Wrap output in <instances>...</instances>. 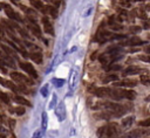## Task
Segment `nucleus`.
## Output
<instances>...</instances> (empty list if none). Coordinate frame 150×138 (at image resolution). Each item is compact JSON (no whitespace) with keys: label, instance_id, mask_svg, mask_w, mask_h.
<instances>
[{"label":"nucleus","instance_id":"22","mask_svg":"<svg viewBox=\"0 0 150 138\" xmlns=\"http://www.w3.org/2000/svg\"><path fill=\"white\" fill-rule=\"evenodd\" d=\"M30 4H32L35 8H38L39 11H41V12L45 13V5L42 4V1H39V0H32Z\"/></svg>","mask_w":150,"mask_h":138},{"label":"nucleus","instance_id":"24","mask_svg":"<svg viewBox=\"0 0 150 138\" xmlns=\"http://www.w3.org/2000/svg\"><path fill=\"white\" fill-rule=\"evenodd\" d=\"M5 85H6V87H8V88H9L12 91H14V92H19L18 87H16L15 84H13L12 82H6V81H5Z\"/></svg>","mask_w":150,"mask_h":138},{"label":"nucleus","instance_id":"17","mask_svg":"<svg viewBox=\"0 0 150 138\" xmlns=\"http://www.w3.org/2000/svg\"><path fill=\"white\" fill-rule=\"evenodd\" d=\"M0 47H1L2 50H4L7 55H9L12 58H16V60H19V55H18L12 48H9V47H7V46H5V44H0Z\"/></svg>","mask_w":150,"mask_h":138},{"label":"nucleus","instance_id":"39","mask_svg":"<svg viewBox=\"0 0 150 138\" xmlns=\"http://www.w3.org/2000/svg\"><path fill=\"white\" fill-rule=\"evenodd\" d=\"M5 33H6L5 29H4L2 26L0 25V39H4V37H5Z\"/></svg>","mask_w":150,"mask_h":138},{"label":"nucleus","instance_id":"8","mask_svg":"<svg viewBox=\"0 0 150 138\" xmlns=\"http://www.w3.org/2000/svg\"><path fill=\"white\" fill-rule=\"evenodd\" d=\"M0 6L4 7V9H5V12H6V14H7V16H8L9 19H13V20H16V21L22 22V19L12 9V7H11L9 5H7V4H0Z\"/></svg>","mask_w":150,"mask_h":138},{"label":"nucleus","instance_id":"26","mask_svg":"<svg viewBox=\"0 0 150 138\" xmlns=\"http://www.w3.org/2000/svg\"><path fill=\"white\" fill-rule=\"evenodd\" d=\"M141 30H142V27H139V26H130V27H129V32L132 33V34L139 33Z\"/></svg>","mask_w":150,"mask_h":138},{"label":"nucleus","instance_id":"25","mask_svg":"<svg viewBox=\"0 0 150 138\" xmlns=\"http://www.w3.org/2000/svg\"><path fill=\"white\" fill-rule=\"evenodd\" d=\"M138 60L145 62V63H150V55L148 54H142V55H138Z\"/></svg>","mask_w":150,"mask_h":138},{"label":"nucleus","instance_id":"19","mask_svg":"<svg viewBox=\"0 0 150 138\" xmlns=\"http://www.w3.org/2000/svg\"><path fill=\"white\" fill-rule=\"evenodd\" d=\"M139 80H141V83H142V84H144V85H150V73H148V71L145 70L143 74H141Z\"/></svg>","mask_w":150,"mask_h":138},{"label":"nucleus","instance_id":"11","mask_svg":"<svg viewBox=\"0 0 150 138\" xmlns=\"http://www.w3.org/2000/svg\"><path fill=\"white\" fill-rule=\"evenodd\" d=\"M137 85V82L134 80H122V81H116L114 82V87L116 88H134Z\"/></svg>","mask_w":150,"mask_h":138},{"label":"nucleus","instance_id":"13","mask_svg":"<svg viewBox=\"0 0 150 138\" xmlns=\"http://www.w3.org/2000/svg\"><path fill=\"white\" fill-rule=\"evenodd\" d=\"M42 23H43V29H45V32H46L47 34L54 36V27H53L52 22L49 21V19H48L47 16H43V18H42Z\"/></svg>","mask_w":150,"mask_h":138},{"label":"nucleus","instance_id":"10","mask_svg":"<svg viewBox=\"0 0 150 138\" xmlns=\"http://www.w3.org/2000/svg\"><path fill=\"white\" fill-rule=\"evenodd\" d=\"M19 64L22 68V70H25L29 76H32L33 78H36L38 77V73L35 71L34 67L30 63H28V62H19Z\"/></svg>","mask_w":150,"mask_h":138},{"label":"nucleus","instance_id":"28","mask_svg":"<svg viewBox=\"0 0 150 138\" xmlns=\"http://www.w3.org/2000/svg\"><path fill=\"white\" fill-rule=\"evenodd\" d=\"M138 125L139 126H143V127H150V117L146 118V119H144V120H141L138 123Z\"/></svg>","mask_w":150,"mask_h":138},{"label":"nucleus","instance_id":"9","mask_svg":"<svg viewBox=\"0 0 150 138\" xmlns=\"http://www.w3.org/2000/svg\"><path fill=\"white\" fill-rule=\"evenodd\" d=\"M145 43V41H143L142 39H139L138 36H134V37H131V39H128V40H125V41H123V42H121L118 46H130V47H134V46H141V44H144Z\"/></svg>","mask_w":150,"mask_h":138},{"label":"nucleus","instance_id":"33","mask_svg":"<svg viewBox=\"0 0 150 138\" xmlns=\"http://www.w3.org/2000/svg\"><path fill=\"white\" fill-rule=\"evenodd\" d=\"M0 99H1L2 102H5V103H9L8 96H7L5 92H1V91H0Z\"/></svg>","mask_w":150,"mask_h":138},{"label":"nucleus","instance_id":"4","mask_svg":"<svg viewBox=\"0 0 150 138\" xmlns=\"http://www.w3.org/2000/svg\"><path fill=\"white\" fill-rule=\"evenodd\" d=\"M150 133V130H145V129H135L131 130L130 132H128V137L129 138H146V136Z\"/></svg>","mask_w":150,"mask_h":138},{"label":"nucleus","instance_id":"6","mask_svg":"<svg viewBox=\"0 0 150 138\" xmlns=\"http://www.w3.org/2000/svg\"><path fill=\"white\" fill-rule=\"evenodd\" d=\"M27 20H28L27 27H28V29L30 30V33H32L34 36H36V37H41V29H40V27L35 23V21H34L33 19H30V18L27 16Z\"/></svg>","mask_w":150,"mask_h":138},{"label":"nucleus","instance_id":"32","mask_svg":"<svg viewBox=\"0 0 150 138\" xmlns=\"http://www.w3.org/2000/svg\"><path fill=\"white\" fill-rule=\"evenodd\" d=\"M41 125H42L43 130L47 127V113L46 112H42V123H41Z\"/></svg>","mask_w":150,"mask_h":138},{"label":"nucleus","instance_id":"34","mask_svg":"<svg viewBox=\"0 0 150 138\" xmlns=\"http://www.w3.org/2000/svg\"><path fill=\"white\" fill-rule=\"evenodd\" d=\"M54 83H55L56 88H60V87H62V85H63L64 80H62V78H57V80H55V81H54Z\"/></svg>","mask_w":150,"mask_h":138},{"label":"nucleus","instance_id":"37","mask_svg":"<svg viewBox=\"0 0 150 138\" xmlns=\"http://www.w3.org/2000/svg\"><path fill=\"white\" fill-rule=\"evenodd\" d=\"M143 28H144V29H150V19H146V20L143 22Z\"/></svg>","mask_w":150,"mask_h":138},{"label":"nucleus","instance_id":"27","mask_svg":"<svg viewBox=\"0 0 150 138\" xmlns=\"http://www.w3.org/2000/svg\"><path fill=\"white\" fill-rule=\"evenodd\" d=\"M127 35L125 34H117V33H112L111 35V40H122V39H125Z\"/></svg>","mask_w":150,"mask_h":138},{"label":"nucleus","instance_id":"41","mask_svg":"<svg viewBox=\"0 0 150 138\" xmlns=\"http://www.w3.org/2000/svg\"><path fill=\"white\" fill-rule=\"evenodd\" d=\"M144 53L148 54V55H150V44H148V46L144 47Z\"/></svg>","mask_w":150,"mask_h":138},{"label":"nucleus","instance_id":"46","mask_svg":"<svg viewBox=\"0 0 150 138\" xmlns=\"http://www.w3.org/2000/svg\"><path fill=\"white\" fill-rule=\"evenodd\" d=\"M0 8H1V6H0Z\"/></svg>","mask_w":150,"mask_h":138},{"label":"nucleus","instance_id":"16","mask_svg":"<svg viewBox=\"0 0 150 138\" xmlns=\"http://www.w3.org/2000/svg\"><path fill=\"white\" fill-rule=\"evenodd\" d=\"M29 58L32 61H34L35 63H38V64L42 63V54H41V51H30L29 53Z\"/></svg>","mask_w":150,"mask_h":138},{"label":"nucleus","instance_id":"7","mask_svg":"<svg viewBox=\"0 0 150 138\" xmlns=\"http://www.w3.org/2000/svg\"><path fill=\"white\" fill-rule=\"evenodd\" d=\"M111 35H112V33H110V32H108V30H104V29L101 30V29H98L97 33H96L95 39H96L100 43H103V42H105V41L111 40Z\"/></svg>","mask_w":150,"mask_h":138},{"label":"nucleus","instance_id":"43","mask_svg":"<svg viewBox=\"0 0 150 138\" xmlns=\"http://www.w3.org/2000/svg\"><path fill=\"white\" fill-rule=\"evenodd\" d=\"M143 9H144L145 12H146V11H150V4H148L146 6H144V8H143Z\"/></svg>","mask_w":150,"mask_h":138},{"label":"nucleus","instance_id":"35","mask_svg":"<svg viewBox=\"0 0 150 138\" xmlns=\"http://www.w3.org/2000/svg\"><path fill=\"white\" fill-rule=\"evenodd\" d=\"M41 137H42V130H36L32 136V138H41Z\"/></svg>","mask_w":150,"mask_h":138},{"label":"nucleus","instance_id":"42","mask_svg":"<svg viewBox=\"0 0 150 138\" xmlns=\"http://www.w3.org/2000/svg\"><path fill=\"white\" fill-rule=\"evenodd\" d=\"M121 4H122V6H124V7H130V2H129V1H121Z\"/></svg>","mask_w":150,"mask_h":138},{"label":"nucleus","instance_id":"2","mask_svg":"<svg viewBox=\"0 0 150 138\" xmlns=\"http://www.w3.org/2000/svg\"><path fill=\"white\" fill-rule=\"evenodd\" d=\"M120 131L121 130L116 123H110L108 125L101 126L97 130V136L98 138H117Z\"/></svg>","mask_w":150,"mask_h":138},{"label":"nucleus","instance_id":"3","mask_svg":"<svg viewBox=\"0 0 150 138\" xmlns=\"http://www.w3.org/2000/svg\"><path fill=\"white\" fill-rule=\"evenodd\" d=\"M11 78L14 80L18 84H34V81H32L30 78L26 77L25 75L18 73V71H13V73H11Z\"/></svg>","mask_w":150,"mask_h":138},{"label":"nucleus","instance_id":"44","mask_svg":"<svg viewBox=\"0 0 150 138\" xmlns=\"http://www.w3.org/2000/svg\"><path fill=\"white\" fill-rule=\"evenodd\" d=\"M117 138H129V137H128V134H123V136H120Z\"/></svg>","mask_w":150,"mask_h":138},{"label":"nucleus","instance_id":"18","mask_svg":"<svg viewBox=\"0 0 150 138\" xmlns=\"http://www.w3.org/2000/svg\"><path fill=\"white\" fill-rule=\"evenodd\" d=\"M13 101H14L15 103H18V104H21V105H28V106L32 105L29 101H27L26 98H23L22 96H19V95H15V96L13 97Z\"/></svg>","mask_w":150,"mask_h":138},{"label":"nucleus","instance_id":"15","mask_svg":"<svg viewBox=\"0 0 150 138\" xmlns=\"http://www.w3.org/2000/svg\"><path fill=\"white\" fill-rule=\"evenodd\" d=\"M134 120H135V118H134L132 116L124 117V118L122 119V122H121V129H129V127L132 125Z\"/></svg>","mask_w":150,"mask_h":138},{"label":"nucleus","instance_id":"23","mask_svg":"<svg viewBox=\"0 0 150 138\" xmlns=\"http://www.w3.org/2000/svg\"><path fill=\"white\" fill-rule=\"evenodd\" d=\"M116 80H118V76L114 74V75H108V76H105L102 81H103V83H108V82H111V81L116 82Z\"/></svg>","mask_w":150,"mask_h":138},{"label":"nucleus","instance_id":"29","mask_svg":"<svg viewBox=\"0 0 150 138\" xmlns=\"http://www.w3.org/2000/svg\"><path fill=\"white\" fill-rule=\"evenodd\" d=\"M121 65L120 64H110L107 67V71H111V70H121Z\"/></svg>","mask_w":150,"mask_h":138},{"label":"nucleus","instance_id":"12","mask_svg":"<svg viewBox=\"0 0 150 138\" xmlns=\"http://www.w3.org/2000/svg\"><path fill=\"white\" fill-rule=\"evenodd\" d=\"M55 115H56V117H57V119H59L60 122H63V120L66 119V108H64L63 102H60L59 105L56 106V109H55Z\"/></svg>","mask_w":150,"mask_h":138},{"label":"nucleus","instance_id":"21","mask_svg":"<svg viewBox=\"0 0 150 138\" xmlns=\"http://www.w3.org/2000/svg\"><path fill=\"white\" fill-rule=\"evenodd\" d=\"M132 13H134V15L135 16H138V18H141V19H148L146 18V13H145V11L143 9V8H136V9H134L132 11Z\"/></svg>","mask_w":150,"mask_h":138},{"label":"nucleus","instance_id":"5","mask_svg":"<svg viewBox=\"0 0 150 138\" xmlns=\"http://www.w3.org/2000/svg\"><path fill=\"white\" fill-rule=\"evenodd\" d=\"M146 69H143L141 67H137V65H130L128 68H125L123 71H122V75L123 76H131V75H137V74H143Z\"/></svg>","mask_w":150,"mask_h":138},{"label":"nucleus","instance_id":"36","mask_svg":"<svg viewBox=\"0 0 150 138\" xmlns=\"http://www.w3.org/2000/svg\"><path fill=\"white\" fill-rule=\"evenodd\" d=\"M15 112H16L18 115H23V113H25V108L18 106V108H15Z\"/></svg>","mask_w":150,"mask_h":138},{"label":"nucleus","instance_id":"31","mask_svg":"<svg viewBox=\"0 0 150 138\" xmlns=\"http://www.w3.org/2000/svg\"><path fill=\"white\" fill-rule=\"evenodd\" d=\"M40 92H41V95H42L43 97H47V95H48V84H45V85L40 89Z\"/></svg>","mask_w":150,"mask_h":138},{"label":"nucleus","instance_id":"14","mask_svg":"<svg viewBox=\"0 0 150 138\" xmlns=\"http://www.w3.org/2000/svg\"><path fill=\"white\" fill-rule=\"evenodd\" d=\"M95 96L100 97V98H105L109 97V88H96L94 90Z\"/></svg>","mask_w":150,"mask_h":138},{"label":"nucleus","instance_id":"40","mask_svg":"<svg viewBox=\"0 0 150 138\" xmlns=\"http://www.w3.org/2000/svg\"><path fill=\"white\" fill-rule=\"evenodd\" d=\"M8 123H9L11 129L13 130V129H14V125H15V120H14V119H9V120H8Z\"/></svg>","mask_w":150,"mask_h":138},{"label":"nucleus","instance_id":"30","mask_svg":"<svg viewBox=\"0 0 150 138\" xmlns=\"http://www.w3.org/2000/svg\"><path fill=\"white\" fill-rule=\"evenodd\" d=\"M109 25H110V28L112 30H121V29H123V26L122 25H118V23H115V22L109 23Z\"/></svg>","mask_w":150,"mask_h":138},{"label":"nucleus","instance_id":"38","mask_svg":"<svg viewBox=\"0 0 150 138\" xmlns=\"http://www.w3.org/2000/svg\"><path fill=\"white\" fill-rule=\"evenodd\" d=\"M55 101H56V94H53V98H52V102L49 103V108H54V104H55Z\"/></svg>","mask_w":150,"mask_h":138},{"label":"nucleus","instance_id":"45","mask_svg":"<svg viewBox=\"0 0 150 138\" xmlns=\"http://www.w3.org/2000/svg\"><path fill=\"white\" fill-rule=\"evenodd\" d=\"M0 83H1L2 85H5V81H4V78H1V77H0Z\"/></svg>","mask_w":150,"mask_h":138},{"label":"nucleus","instance_id":"20","mask_svg":"<svg viewBox=\"0 0 150 138\" xmlns=\"http://www.w3.org/2000/svg\"><path fill=\"white\" fill-rule=\"evenodd\" d=\"M45 13L49 14L52 18H56L57 16V9L54 6H47V7H45Z\"/></svg>","mask_w":150,"mask_h":138},{"label":"nucleus","instance_id":"1","mask_svg":"<svg viewBox=\"0 0 150 138\" xmlns=\"http://www.w3.org/2000/svg\"><path fill=\"white\" fill-rule=\"evenodd\" d=\"M109 98L114 101L120 99H135L136 92L130 89H116V88H109Z\"/></svg>","mask_w":150,"mask_h":138}]
</instances>
